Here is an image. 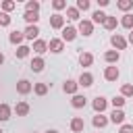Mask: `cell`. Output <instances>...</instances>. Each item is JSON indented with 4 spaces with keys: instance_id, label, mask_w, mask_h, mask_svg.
Instances as JSON below:
<instances>
[{
    "instance_id": "44dd1931",
    "label": "cell",
    "mask_w": 133,
    "mask_h": 133,
    "mask_svg": "<svg viewBox=\"0 0 133 133\" xmlns=\"http://www.w3.org/2000/svg\"><path fill=\"white\" fill-rule=\"evenodd\" d=\"M118 58H121V54H118L116 50H108V52L104 54V60H106V62H110V64L118 62Z\"/></svg>"
},
{
    "instance_id": "277c9868",
    "label": "cell",
    "mask_w": 133,
    "mask_h": 133,
    "mask_svg": "<svg viewBox=\"0 0 133 133\" xmlns=\"http://www.w3.org/2000/svg\"><path fill=\"white\" fill-rule=\"evenodd\" d=\"M110 123H114V125H123V123H125V112H123V108H114V110L110 112Z\"/></svg>"
},
{
    "instance_id": "60d3db41",
    "label": "cell",
    "mask_w": 133,
    "mask_h": 133,
    "mask_svg": "<svg viewBox=\"0 0 133 133\" xmlns=\"http://www.w3.org/2000/svg\"><path fill=\"white\" fill-rule=\"evenodd\" d=\"M46 133H58V131H56V129H48Z\"/></svg>"
},
{
    "instance_id": "8fae6325",
    "label": "cell",
    "mask_w": 133,
    "mask_h": 133,
    "mask_svg": "<svg viewBox=\"0 0 133 133\" xmlns=\"http://www.w3.org/2000/svg\"><path fill=\"white\" fill-rule=\"evenodd\" d=\"M106 106H108V100H106V98H102V96H98V98L94 100V110H96L98 114H102V112L106 110Z\"/></svg>"
},
{
    "instance_id": "ac0fdd59",
    "label": "cell",
    "mask_w": 133,
    "mask_h": 133,
    "mask_svg": "<svg viewBox=\"0 0 133 133\" xmlns=\"http://www.w3.org/2000/svg\"><path fill=\"white\" fill-rule=\"evenodd\" d=\"M108 121H110L108 116H104V114H96L91 123H94V127H96V129H104V127L108 125Z\"/></svg>"
},
{
    "instance_id": "7402d4cb",
    "label": "cell",
    "mask_w": 133,
    "mask_h": 133,
    "mask_svg": "<svg viewBox=\"0 0 133 133\" xmlns=\"http://www.w3.org/2000/svg\"><path fill=\"white\" fill-rule=\"evenodd\" d=\"M91 62H94V56H91L89 52H81V56H79V64H81V66H91Z\"/></svg>"
},
{
    "instance_id": "5b68a950",
    "label": "cell",
    "mask_w": 133,
    "mask_h": 133,
    "mask_svg": "<svg viewBox=\"0 0 133 133\" xmlns=\"http://www.w3.org/2000/svg\"><path fill=\"white\" fill-rule=\"evenodd\" d=\"M50 27H52V29H64V17L58 15V12L52 15V17H50Z\"/></svg>"
},
{
    "instance_id": "1f68e13d",
    "label": "cell",
    "mask_w": 133,
    "mask_h": 133,
    "mask_svg": "<svg viewBox=\"0 0 133 133\" xmlns=\"http://www.w3.org/2000/svg\"><path fill=\"white\" fill-rule=\"evenodd\" d=\"M15 6H17V2H12V0H4V2H2V12H10Z\"/></svg>"
},
{
    "instance_id": "3957f363",
    "label": "cell",
    "mask_w": 133,
    "mask_h": 133,
    "mask_svg": "<svg viewBox=\"0 0 133 133\" xmlns=\"http://www.w3.org/2000/svg\"><path fill=\"white\" fill-rule=\"evenodd\" d=\"M48 50L54 52V54H60V52L64 50V42H62V37H52V39L48 42Z\"/></svg>"
},
{
    "instance_id": "52a82bcc",
    "label": "cell",
    "mask_w": 133,
    "mask_h": 133,
    "mask_svg": "<svg viewBox=\"0 0 133 133\" xmlns=\"http://www.w3.org/2000/svg\"><path fill=\"white\" fill-rule=\"evenodd\" d=\"M31 89H33V85H31L27 79H21V81H17V91H19L21 96H27Z\"/></svg>"
},
{
    "instance_id": "9a60e30c",
    "label": "cell",
    "mask_w": 133,
    "mask_h": 133,
    "mask_svg": "<svg viewBox=\"0 0 133 133\" xmlns=\"http://www.w3.org/2000/svg\"><path fill=\"white\" fill-rule=\"evenodd\" d=\"M23 33H25L27 39H37V35H39V27H37V25H27V29H25Z\"/></svg>"
},
{
    "instance_id": "d6986e66",
    "label": "cell",
    "mask_w": 133,
    "mask_h": 133,
    "mask_svg": "<svg viewBox=\"0 0 133 133\" xmlns=\"http://www.w3.org/2000/svg\"><path fill=\"white\" fill-rule=\"evenodd\" d=\"M71 104H73V108H83V106L87 104V98H85V96L75 94V96H73V100H71Z\"/></svg>"
},
{
    "instance_id": "ab89813d",
    "label": "cell",
    "mask_w": 133,
    "mask_h": 133,
    "mask_svg": "<svg viewBox=\"0 0 133 133\" xmlns=\"http://www.w3.org/2000/svg\"><path fill=\"white\" fill-rule=\"evenodd\" d=\"M2 62H4V54L0 52V64H2Z\"/></svg>"
},
{
    "instance_id": "e0dca14e",
    "label": "cell",
    "mask_w": 133,
    "mask_h": 133,
    "mask_svg": "<svg viewBox=\"0 0 133 133\" xmlns=\"http://www.w3.org/2000/svg\"><path fill=\"white\" fill-rule=\"evenodd\" d=\"M29 104L27 102H17V106H15V112H17V116H27L29 114Z\"/></svg>"
},
{
    "instance_id": "d590c367",
    "label": "cell",
    "mask_w": 133,
    "mask_h": 133,
    "mask_svg": "<svg viewBox=\"0 0 133 133\" xmlns=\"http://www.w3.org/2000/svg\"><path fill=\"white\" fill-rule=\"evenodd\" d=\"M89 8V0H77V10H87Z\"/></svg>"
},
{
    "instance_id": "6da1fadb",
    "label": "cell",
    "mask_w": 133,
    "mask_h": 133,
    "mask_svg": "<svg viewBox=\"0 0 133 133\" xmlns=\"http://www.w3.org/2000/svg\"><path fill=\"white\" fill-rule=\"evenodd\" d=\"M77 31H79L81 35H85V37H87V35H91V33H94V23H91V21H87V19H81V21H79Z\"/></svg>"
},
{
    "instance_id": "836d02e7",
    "label": "cell",
    "mask_w": 133,
    "mask_h": 133,
    "mask_svg": "<svg viewBox=\"0 0 133 133\" xmlns=\"http://www.w3.org/2000/svg\"><path fill=\"white\" fill-rule=\"evenodd\" d=\"M110 102H112L114 108H123V106H125V98H123V96H114Z\"/></svg>"
},
{
    "instance_id": "2e32d148",
    "label": "cell",
    "mask_w": 133,
    "mask_h": 133,
    "mask_svg": "<svg viewBox=\"0 0 133 133\" xmlns=\"http://www.w3.org/2000/svg\"><path fill=\"white\" fill-rule=\"evenodd\" d=\"M8 39H10V44H15V46H23L25 33H23V31H12V33L8 35Z\"/></svg>"
},
{
    "instance_id": "f546056e",
    "label": "cell",
    "mask_w": 133,
    "mask_h": 133,
    "mask_svg": "<svg viewBox=\"0 0 133 133\" xmlns=\"http://www.w3.org/2000/svg\"><path fill=\"white\" fill-rule=\"evenodd\" d=\"M33 91H35L37 96H46V94H48V85H46V83H35V85H33Z\"/></svg>"
},
{
    "instance_id": "4dcf8cb0",
    "label": "cell",
    "mask_w": 133,
    "mask_h": 133,
    "mask_svg": "<svg viewBox=\"0 0 133 133\" xmlns=\"http://www.w3.org/2000/svg\"><path fill=\"white\" fill-rule=\"evenodd\" d=\"M121 96H123V98H129V96H133V85H131V83H125V85L121 87Z\"/></svg>"
},
{
    "instance_id": "5bb4252c",
    "label": "cell",
    "mask_w": 133,
    "mask_h": 133,
    "mask_svg": "<svg viewBox=\"0 0 133 133\" xmlns=\"http://www.w3.org/2000/svg\"><path fill=\"white\" fill-rule=\"evenodd\" d=\"M29 66H31V71H33V73H42V71H44V66H46V62H44V58H42V56H35V58L31 60V64H29Z\"/></svg>"
},
{
    "instance_id": "8d00e7d4",
    "label": "cell",
    "mask_w": 133,
    "mask_h": 133,
    "mask_svg": "<svg viewBox=\"0 0 133 133\" xmlns=\"http://www.w3.org/2000/svg\"><path fill=\"white\" fill-rule=\"evenodd\" d=\"M52 6H54V10H62V8H66V2L64 0H54Z\"/></svg>"
},
{
    "instance_id": "f1b7e54d",
    "label": "cell",
    "mask_w": 133,
    "mask_h": 133,
    "mask_svg": "<svg viewBox=\"0 0 133 133\" xmlns=\"http://www.w3.org/2000/svg\"><path fill=\"white\" fill-rule=\"evenodd\" d=\"M25 10H29V12H39V2H37V0H29V2L25 4Z\"/></svg>"
},
{
    "instance_id": "83f0119b",
    "label": "cell",
    "mask_w": 133,
    "mask_h": 133,
    "mask_svg": "<svg viewBox=\"0 0 133 133\" xmlns=\"http://www.w3.org/2000/svg\"><path fill=\"white\" fill-rule=\"evenodd\" d=\"M121 25H123L125 29H133V15H123Z\"/></svg>"
},
{
    "instance_id": "8992f818",
    "label": "cell",
    "mask_w": 133,
    "mask_h": 133,
    "mask_svg": "<svg viewBox=\"0 0 133 133\" xmlns=\"http://www.w3.org/2000/svg\"><path fill=\"white\" fill-rule=\"evenodd\" d=\"M77 83H79L81 87H91V85H94V75L85 71V73L79 75V81H77Z\"/></svg>"
},
{
    "instance_id": "9c48e42d",
    "label": "cell",
    "mask_w": 133,
    "mask_h": 133,
    "mask_svg": "<svg viewBox=\"0 0 133 133\" xmlns=\"http://www.w3.org/2000/svg\"><path fill=\"white\" fill-rule=\"evenodd\" d=\"M118 66H106V71H104V79L106 81H116L118 79Z\"/></svg>"
},
{
    "instance_id": "f35d334b",
    "label": "cell",
    "mask_w": 133,
    "mask_h": 133,
    "mask_svg": "<svg viewBox=\"0 0 133 133\" xmlns=\"http://www.w3.org/2000/svg\"><path fill=\"white\" fill-rule=\"evenodd\" d=\"M127 42H129V44H133V29L129 31V39H127Z\"/></svg>"
},
{
    "instance_id": "e575fe53",
    "label": "cell",
    "mask_w": 133,
    "mask_h": 133,
    "mask_svg": "<svg viewBox=\"0 0 133 133\" xmlns=\"http://www.w3.org/2000/svg\"><path fill=\"white\" fill-rule=\"evenodd\" d=\"M10 25V17L8 12H0V27H8Z\"/></svg>"
},
{
    "instance_id": "484cf974",
    "label": "cell",
    "mask_w": 133,
    "mask_h": 133,
    "mask_svg": "<svg viewBox=\"0 0 133 133\" xmlns=\"http://www.w3.org/2000/svg\"><path fill=\"white\" fill-rule=\"evenodd\" d=\"M29 52H31V48H29V46H19V48L15 50L17 58H27V56H29Z\"/></svg>"
},
{
    "instance_id": "b9f144b4",
    "label": "cell",
    "mask_w": 133,
    "mask_h": 133,
    "mask_svg": "<svg viewBox=\"0 0 133 133\" xmlns=\"http://www.w3.org/2000/svg\"><path fill=\"white\" fill-rule=\"evenodd\" d=\"M0 133H2V129H0Z\"/></svg>"
},
{
    "instance_id": "4316f807",
    "label": "cell",
    "mask_w": 133,
    "mask_h": 133,
    "mask_svg": "<svg viewBox=\"0 0 133 133\" xmlns=\"http://www.w3.org/2000/svg\"><path fill=\"white\" fill-rule=\"evenodd\" d=\"M8 118H10V106L0 104V121H8Z\"/></svg>"
},
{
    "instance_id": "74e56055",
    "label": "cell",
    "mask_w": 133,
    "mask_h": 133,
    "mask_svg": "<svg viewBox=\"0 0 133 133\" xmlns=\"http://www.w3.org/2000/svg\"><path fill=\"white\" fill-rule=\"evenodd\" d=\"M118 133H133V125H125V123H123Z\"/></svg>"
},
{
    "instance_id": "7c38bea8",
    "label": "cell",
    "mask_w": 133,
    "mask_h": 133,
    "mask_svg": "<svg viewBox=\"0 0 133 133\" xmlns=\"http://www.w3.org/2000/svg\"><path fill=\"white\" fill-rule=\"evenodd\" d=\"M75 37H77V29H75V27L69 25V27L62 29V42H73Z\"/></svg>"
},
{
    "instance_id": "30bf717a",
    "label": "cell",
    "mask_w": 133,
    "mask_h": 133,
    "mask_svg": "<svg viewBox=\"0 0 133 133\" xmlns=\"http://www.w3.org/2000/svg\"><path fill=\"white\" fill-rule=\"evenodd\" d=\"M77 87H79V83H77V81H73V79H66V81L62 83L64 94H71V96H75V94H77Z\"/></svg>"
},
{
    "instance_id": "4fadbf2b",
    "label": "cell",
    "mask_w": 133,
    "mask_h": 133,
    "mask_svg": "<svg viewBox=\"0 0 133 133\" xmlns=\"http://www.w3.org/2000/svg\"><path fill=\"white\" fill-rule=\"evenodd\" d=\"M31 50H33L35 54H39V56H42L44 52H48V42H44V39H35V42H33V48H31Z\"/></svg>"
},
{
    "instance_id": "d4e9b609",
    "label": "cell",
    "mask_w": 133,
    "mask_h": 133,
    "mask_svg": "<svg viewBox=\"0 0 133 133\" xmlns=\"http://www.w3.org/2000/svg\"><path fill=\"white\" fill-rule=\"evenodd\" d=\"M116 25H118V21H116V17H106V21H104V27L108 29V31H112V29H116Z\"/></svg>"
},
{
    "instance_id": "ffe728a7",
    "label": "cell",
    "mask_w": 133,
    "mask_h": 133,
    "mask_svg": "<svg viewBox=\"0 0 133 133\" xmlns=\"http://www.w3.org/2000/svg\"><path fill=\"white\" fill-rule=\"evenodd\" d=\"M23 19H25L29 25H35V23L39 21V12H29V10H25V12H23Z\"/></svg>"
},
{
    "instance_id": "cb8c5ba5",
    "label": "cell",
    "mask_w": 133,
    "mask_h": 133,
    "mask_svg": "<svg viewBox=\"0 0 133 133\" xmlns=\"http://www.w3.org/2000/svg\"><path fill=\"white\" fill-rule=\"evenodd\" d=\"M81 15H79V10H77V6H66V19H71V21H77Z\"/></svg>"
},
{
    "instance_id": "d6a6232c",
    "label": "cell",
    "mask_w": 133,
    "mask_h": 133,
    "mask_svg": "<svg viewBox=\"0 0 133 133\" xmlns=\"http://www.w3.org/2000/svg\"><path fill=\"white\" fill-rule=\"evenodd\" d=\"M116 6H118L121 10H129V8L133 6V0H118V2H116Z\"/></svg>"
},
{
    "instance_id": "ba28073f",
    "label": "cell",
    "mask_w": 133,
    "mask_h": 133,
    "mask_svg": "<svg viewBox=\"0 0 133 133\" xmlns=\"http://www.w3.org/2000/svg\"><path fill=\"white\" fill-rule=\"evenodd\" d=\"M83 129H85L83 118H81V116H73V118H71V131H73V133H81Z\"/></svg>"
},
{
    "instance_id": "7a4b0ae2",
    "label": "cell",
    "mask_w": 133,
    "mask_h": 133,
    "mask_svg": "<svg viewBox=\"0 0 133 133\" xmlns=\"http://www.w3.org/2000/svg\"><path fill=\"white\" fill-rule=\"evenodd\" d=\"M110 44H112V48H114V50L118 52V50H125L129 42H127V39H125V37H123L121 33H114V35L110 37Z\"/></svg>"
},
{
    "instance_id": "603a6c76",
    "label": "cell",
    "mask_w": 133,
    "mask_h": 133,
    "mask_svg": "<svg viewBox=\"0 0 133 133\" xmlns=\"http://www.w3.org/2000/svg\"><path fill=\"white\" fill-rule=\"evenodd\" d=\"M106 12H102V10H96L94 15H91V23H100V25H104V21H106Z\"/></svg>"
}]
</instances>
